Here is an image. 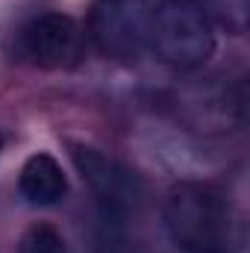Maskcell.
I'll use <instances>...</instances> for the list:
<instances>
[{"mask_svg": "<svg viewBox=\"0 0 250 253\" xmlns=\"http://www.w3.org/2000/svg\"><path fill=\"white\" fill-rule=\"evenodd\" d=\"M156 0H94L88 12V36L94 47L118 62H132L150 47Z\"/></svg>", "mask_w": 250, "mask_h": 253, "instance_id": "obj_3", "label": "cell"}, {"mask_svg": "<svg viewBox=\"0 0 250 253\" xmlns=\"http://www.w3.org/2000/svg\"><path fill=\"white\" fill-rule=\"evenodd\" d=\"M71 159H74L80 177L94 191L97 209L135 218L138 203H141V180L135 177V171H129L124 162H118L88 144H71Z\"/></svg>", "mask_w": 250, "mask_h": 253, "instance_id": "obj_4", "label": "cell"}, {"mask_svg": "<svg viewBox=\"0 0 250 253\" xmlns=\"http://www.w3.org/2000/svg\"><path fill=\"white\" fill-rule=\"evenodd\" d=\"M18 189L30 206H56L68 194V177L50 153H33L21 168Z\"/></svg>", "mask_w": 250, "mask_h": 253, "instance_id": "obj_6", "label": "cell"}, {"mask_svg": "<svg viewBox=\"0 0 250 253\" xmlns=\"http://www.w3.org/2000/svg\"><path fill=\"white\" fill-rule=\"evenodd\" d=\"M18 50L30 65L44 71L71 68L83 56V33L74 18L62 12H44L21 27Z\"/></svg>", "mask_w": 250, "mask_h": 253, "instance_id": "obj_5", "label": "cell"}, {"mask_svg": "<svg viewBox=\"0 0 250 253\" xmlns=\"http://www.w3.org/2000/svg\"><path fill=\"white\" fill-rule=\"evenodd\" d=\"M18 253H71L65 236L50 227V224H33L21 242H18Z\"/></svg>", "mask_w": 250, "mask_h": 253, "instance_id": "obj_7", "label": "cell"}, {"mask_svg": "<svg viewBox=\"0 0 250 253\" xmlns=\"http://www.w3.org/2000/svg\"><path fill=\"white\" fill-rule=\"evenodd\" d=\"M0 144H3V141H0Z\"/></svg>", "mask_w": 250, "mask_h": 253, "instance_id": "obj_9", "label": "cell"}, {"mask_svg": "<svg viewBox=\"0 0 250 253\" xmlns=\"http://www.w3.org/2000/svg\"><path fill=\"white\" fill-rule=\"evenodd\" d=\"M147 50L174 68H200L215 50L209 15L194 0H156Z\"/></svg>", "mask_w": 250, "mask_h": 253, "instance_id": "obj_2", "label": "cell"}, {"mask_svg": "<svg viewBox=\"0 0 250 253\" xmlns=\"http://www.w3.org/2000/svg\"><path fill=\"white\" fill-rule=\"evenodd\" d=\"M200 9L209 15V21L215 18L230 33H245L248 30V0H203Z\"/></svg>", "mask_w": 250, "mask_h": 253, "instance_id": "obj_8", "label": "cell"}, {"mask_svg": "<svg viewBox=\"0 0 250 253\" xmlns=\"http://www.w3.org/2000/svg\"><path fill=\"white\" fill-rule=\"evenodd\" d=\"M165 227L183 253H239L242 230L233 203L221 191L197 183L171 189Z\"/></svg>", "mask_w": 250, "mask_h": 253, "instance_id": "obj_1", "label": "cell"}]
</instances>
